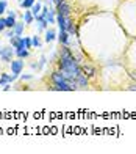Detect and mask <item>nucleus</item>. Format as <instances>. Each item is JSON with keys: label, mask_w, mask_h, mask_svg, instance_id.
Returning <instances> with one entry per match:
<instances>
[{"label": "nucleus", "mask_w": 136, "mask_h": 154, "mask_svg": "<svg viewBox=\"0 0 136 154\" xmlns=\"http://www.w3.org/2000/svg\"><path fill=\"white\" fill-rule=\"evenodd\" d=\"M56 32L55 30H52V29H47L45 30V36H44V39H45V43H52V41H55L56 39Z\"/></svg>", "instance_id": "f8f14e48"}, {"label": "nucleus", "mask_w": 136, "mask_h": 154, "mask_svg": "<svg viewBox=\"0 0 136 154\" xmlns=\"http://www.w3.org/2000/svg\"><path fill=\"white\" fill-rule=\"evenodd\" d=\"M6 13H8V16L16 17V11H14V10H6Z\"/></svg>", "instance_id": "393cba45"}, {"label": "nucleus", "mask_w": 136, "mask_h": 154, "mask_svg": "<svg viewBox=\"0 0 136 154\" xmlns=\"http://www.w3.org/2000/svg\"><path fill=\"white\" fill-rule=\"evenodd\" d=\"M6 10H8V2L6 0H0V16L5 14Z\"/></svg>", "instance_id": "6ab92c4d"}, {"label": "nucleus", "mask_w": 136, "mask_h": 154, "mask_svg": "<svg viewBox=\"0 0 136 154\" xmlns=\"http://www.w3.org/2000/svg\"><path fill=\"white\" fill-rule=\"evenodd\" d=\"M14 54H16V51H14V47H13V46L0 47V60H2L3 63H11Z\"/></svg>", "instance_id": "f03ea898"}, {"label": "nucleus", "mask_w": 136, "mask_h": 154, "mask_svg": "<svg viewBox=\"0 0 136 154\" xmlns=\"http://www.w3.org/2000/svg\"><path fill=\"white\" fill-rule=\"evenodd\" d=\"M16 55H17V58H27L30 55V51L28 49H19V51H16Z\"/></svg>", "instance_id": "f3484780"}, {"label": "nucleus", "mask_w": 136, "mask_h": 154, "mask_svg": "<svg viewBox=\"0 0 136 154\" xmlns=\"http://www.w3.org/2000/svg\"><path fill=\"white\" fill-rule=\"evenodd\" d=\"M77 83H78V88H86V87H88V77L81 72V74L77 77Z\"/></svg>", "instance_id": "ddd939ff"}, {"label": "nucleus", "mask_w": 136, "mask_h": 154, "mask_svg": "<svg viewBox=\"0 0 136 154\" xmlns=\"http://www.w3.org/2000/svg\"><path fill=\"white\" fill-rule=\"evenodd\" d=\"M69 36H71V35L67 33V30H59L58 36H56V39L59 41V44L67 46V44H69Z\"/></svg>", "instance_id": "0eeeda50"}, {"label": "nucleus", "mask_w": 136, "mask_h": 154, "mask_svg": "<svg viewBox=\"0 0 136 154\" xmlns=\"http://www.w3.org/2000/svg\"><path fill=\"white\" fill-rule=\"evenodd\" d=\"M22 20L27 25H30V24H33V20H35V16H33V13L30 10H27V11L22 13Z\"/></svg>", "instance_id": "9b49d317"}, {"label": "nucleus", "mask_w": 136, "mask_h": 154, "mask_svg": "<svg viewBox=\"0 0 136 154\" xmlns=\"http://www.w3.org/2000/svg\"><path fill=\"white\" fill-rule=\"evenodd\" d=\"M10 44L14 47V51H19V49H27L25 47V36H13L10 39Z\"/></svg>", "instance_id": "7ed1b4c3"}, {"label": "nucleus", "mask_w": 136, "mask_h": 154, "mask_svg": "<svg viewBox=\"0 0 136 154\" xmlns=\"http://www.w3.org/2000/svg\"><path fill=\"white\" fill-rule=\"evenodd\" d=\"M35 2H36V0H22V2H20L19 5H20V6H22V8H24V10H30V8H31V6H33V5H35Z\"/></svg>", "instance_id": "a211bd4d"}, {"label": "nucleus", "mask_w": 136, "mask_h": 154, "mask_svg": "<svg viewBox=\"0 0 136 154\" xmlns=\"http://www.w3.org/2000/svg\"><path fill=\"white\" fill-rule=\"evenodd\" d=\"M24 20L22 22H16V25L13 27V30H14V33H16V36H22L24 35Z\"/></svg>", "instance_id": "2eb2a0df"}, {"label": "nucleus", "mask_w": 136, "mask_h": 154, "mask_svg": "<svg viewBox=\"0 0 136 154\" xmlns=\"http://www.w3.org/2000/svg\"><path fill=\"white\" fill-rule=\"evenodd\" d=\"M31 41H33V47H41L42 46V41L39 39V36H33Z\"/></svg>", "instance_id": "aec40b11"}, {"label": "nucleus", "mask_w": 136, "mask_h": 154, "mask_svg": "<svg viewBox=\"0 0 136 154\" xmlns=\"http://www.w3.org/2000/svg\"><path fill=\"white\" fill-rule=\"evenodd\" d=\"M16 17H13V16H6L5 17V24H6V29H13V27L16 25Z\"/></svg>", "instance_id": "dca6fc26"}, {"label": "nucleus", "mask_w": 136, "mask_h": 154, "mask_svg": "<svg viewBox=\"0 0 136 154\" xmlns=\"http://www.w3.org/2000/svg\"><path fill=\"white\" fill-rule=\"evenodd\" d=\"M132 77H133V79L136 80V74H132Z\"/></svg>", "instance_id": "c85d7f7f"}, {"label": "nucleus", "mask_w": 136, "mask_h": 154, "mask_svg": "<svg viewBox=\"0 0 136 154\" xmlns=\"http://www.w3.org/2000/svg\"><path fill=\"white\" fill-rule=\"evenodd\" d=\"M50 79L53 82V87L50 90H55V91H74V87L69 83V80L63 75V72H61L59 69L55 72H52Z\"/></svg>", "instance_id": "f257e3e1"}, {"label": "nucleus", "mask_w": 136, "mask_h": 154, "mask_svg": "<svg viewBox=\"0 0 136 154\" xmlns=\"http://www.w3.org/2000/svg\"><path fill=\"white\" fill-rule=\"evenodd\" d=\"M52 2L55 3V5H58V3H63V2H66V0H52Z\"/></svg>", "instance_id": "bb28decb"}, {"label": "nucleus", "mask_w": 136, "mask_h": 154, "mask_svg": "<svg viewBox=\"0 0 136 154\" xmlns=\"http://www.w3.org/2000/svg\"><path fill=\"white\" fill-rule=\"evenodd\" d=\"M35 20H36V24H38V29L39 30H47V25H49V22H47V19L44 17V16H36L35 17Z\"/></svg>", "instance_id": "1a4fd4ad"}, {"label": "nucleus", "mask_w": 136, "mask_h": 154, "mask_svg": "<svg viewBox=\"0 0 136 154\" xmlns=\"http://www.w3.org/2000/svg\"><path fill=\"white\" fill-rule=\"evenodd\" d=\"M25 47L28 49V51L33 47V41H31V38H25Z\"/></svg>", "instance_id": "4be33fe9"}, {"label": "nucleus", "mask_w": 136, "mask_h": 154, "mask_svg": "<svg viewBox=\"0 0 136 154\" xmlns=\"http://www.w3.org/2000/svg\"><path fill=\"white\" fill-rule=\"evenodd\" d=\"M56 6V14H61V16H71V6L67 5L66 2H63V3H58V5H55Z\"/></svg>", "instance_id": "39448f33"}, {"label": "nucleus", "mask_w": 136, "mask_h": 154, "mask_svg": "<svg viewBox=\"0 0 136 154\" xmlns=\"http://www.w3.org/2000/svg\"><path fill=\"white\" fill-rule=\"evenodd\" d=\"M45 19L49 24H56V10L49 8V11H47V14H45Z\"/></svg>", "instance_id": "9d476101"}, {"label": "nucleus", "mask_w": 136, "mask_h": 154, "mask_svg": "<svg viewBox=\"0 0 136 154\" xmlns=\"http://www.w3.org/2000/svg\"><path fill=\"white\" fill-rule=\"evenodd\" d=\"M130 90H136V83H135V85H132V87H130Z\"/></svg>", "instance_id": "cd10ccee"}, {"label": "nucleus", "mask_w": 136, "mask_h": 154, "mask_svg": "<svg viewBox=\"0 0 136 154\" xmlns=\"http://www.w3.org/2000/svg\"><path fill=\"white\" fill-rule=\"evenodd\" d=\"M10 65H11V72H13V74H17V75H19L20 72L24 71V60H22V58L13 60Z\"/></svg>", "instance_id": "20e7f679"}, {"label": "nucleus", "mask_w": 136, "mask_h": 154, "mask_svg": "<svg viewBox=\"0 0 136 154\" xmlns=\"http://www.w3.org/2000/svg\"><path fill=\"white\" fill-rule=\"evenodd\" d=\"M45 63H47V58H45V55H42V57H41V60H39V69L44 68Z\"/></svg>", "instance_id": "5701e85b"}, {"label": "nucleus", "mask_w": 136, "mask_h": 154, "mask_svg": "<svg viewBox=\"0 0 136 154\" xmlns=\"http://www.w3.org/2000/svg\"><path fill=\"white\" fill-rule=\"evenodd\" d=\"M81 71H83V74H85L86 77H94V75L97 74L96 68L91 66V65H85V66H81Z\"/></svg>", "instance_id": "6e6552de"}, {"label": "nucleus", "mask_w": 136, "mask_h": 154, "mask_svg": "<svg viewBox=\"0 0 136 154\" xmlns=\"http://www.w3.org/2000/svg\"><path fill=\"white\" fill-rule=\"evenodd\" d=\"M30 11L33 13V16H39L41 14V11H42V5H41L39 2H38V0H36V2H35V5H33L31 6V8H30Z\"/></svg>", "instance_id": "4468645a"}, {"label": "nucleus", "mask_w": 136, "mask_h": 154, "mask_svg": "<svg viewBox=\"0 0 136 154\" xmlns=\"http://www.w3.org/2000/svg\"><path fill=\"white\" fill-rule=\"evenodd\" d=\"M20 79H22V80H30V79H33V75L31 74H24Z\"/></svg>", "instance_id": "b1692460"}, {"label": "nucleus", "mask_w": 136, "mask_h": 154, "mask_svg": "<svg viewBox=\"0 0 136 154\" xmlns=\"http://www.w3.org/2000/svg\"><path fill=\"white\" fill-rule=\"evenodd\" d=\"M3 90H5V91H8V90H11V83H6V85H3Z\"/></svg>", "instance_id": "a878e982"}, {"label": "nucleus", "mask_w": 136, "mask_h": 154, "mask_svg": "<svg viewBox=\"0 0 136 154\" xmlns=\"http://www.w3.org/2000/svg\"><path fill=\"white\" fill-rule=\"evenodd\" d=\"M0 47H2V46H0Z\"/></svg>", "instance_id": "7c9ffc66"}, {"label": "nucleus", "mask_w": 136, "mask_h": 154, "mask_svg": "<svg viewBox=\"0 0 136 154\" xmlns=\"http://www.w3.org/2000/svg\"><path fill=\"white\" fill-rule=\"evenodd\" d=\"M17 2H19V3H20V2H22V0H17Z\"/></svg>", "instance_id": "c756f323"}, {"label": "nucleus", "mask_w": 136, "mask_h": 154, "mask_svg": "<svg viewBox=\"0 0 136 154\" xmlns=\"http://www.w3.org/2000/svg\"><path fill=\"white\" fill-rule=\"evenodd\" d=\"M17 77H19L17 74H2V77H0V87L6 85V83H13Z\"/></svg>", "instance_id": "423d86ee"}, {"label": "nucleus", "mask_w": 136, "mask_h": 154, "mask_svg": "<svg viewBox=\"0 0 136 154\" xmlns=\"http://www.w3.org/2000/svg\"><path fill=\"white\" fill-rule=\"evenodd\" d=\"M5 36L8 38V39H11L13 36H16V33H14V30H13V29H8V30H6V33H5Z\"/></svg>", "instance_id": "412c9836"}]
</instances>
